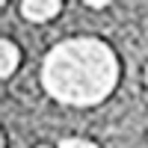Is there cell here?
I'll return each instance as SVG.
<instances>
[{
	"label": "cell",
	"mask_w": 148,
	"mask_h": 148,
	"mask_svg": "<svg viewBox=\"0 0 148 148\" xmlns=\"http://www.w3.org/2000/svg\"><path fill=\"white\" fill-rule=\"evenodd\" d=\"M42 83L47 95L71 107H92L116 89L119 59L101 39H68L47 53L42 65Z\"/></svg>",
	"instance_id": "6da1fadb"
},
{
	"label": "cell",
	"mask_w": 148,
	"mask_h": 148,
	"mask_svg": "<svg viewBox=\"0 0 148 148\" xmlns=\"http://www.w3.org/2000/svg\"><path fill=\"white\" fill-rule=\"evenodd\" d=\"M62 12V3L59 0H24L21 3V15L30 21H47Z\"/></svg>",
	"instance_id": "7a4b0ae2"
},
{
	"label": "cell",
	"mask_w": 148,
	"mask_h": 148,
	"mask_svg": "<svg viewBox=\"0 0 148 148\" xmlns=\"http://www.w3.org/2000/svg\"><path fill=\"white\" fill-rule=\"evenodd\" d=\"M18 59H21V53H18L15 42L3 39L0 42V77H9V74L18 68Z\"/></svg>",
	"instance_id": "3957f363"
},
{
	"label": "cell",
	"mask_w": 148,
	"mask_h": 148,
	"mask_svg": "<svg viewBox=\"0 0 148 148\" xmlns=\"http://www.w3.org/2000/svg\"><path fill=\"white\" fill-rule=\"evenodd\" d=\"M59 148H98V145L89 139H80V136H68V139L59 142Z\"/></svg>",
	"instance_id": "277c9868"
},
{
	"label": "cell",
	"mask_w": 148,
	"mask_h": 148,
	"mask_svg": "<svg viewBox=\"0 0 148 148\" xmlns=\"http://www.w3.org/2000/svg\"><path fill=\"white\" fill-rule=\"evenodd\" d=\"M86 6H92V9H104L107 3H104V0H86Z\"/></svg>",
	"instance_id": "5b68a950"
},
{
	"label": "cell",
	"mask_w": 148,
	"mask_h": 148,
	"mask_svg": "<svg viewBox=\"0 0 148 148\" xmlns=\"http://www.w3.org/2000/svg\"><path fill=\"white\" fill-rule=\"evenodd\" d=\"M145 83H148V68H145Z\"/></svg>",
	"instance_id": "8992f818"
},
{
	"label": "cell",
	"mask_w": 148,
	"mask_h": 148,
	"mask_svg": "<svg viewBox=\"0 0 148 148\" xmlns=\"http://www.w3.org/2000/svg\"><path fill=\"white\" fill-rule=\"evenodd\" d=\"M42 148H45V145H42Z\"/></svg>",
	"instance_id": "52a82bcc"
}]
</instances>
